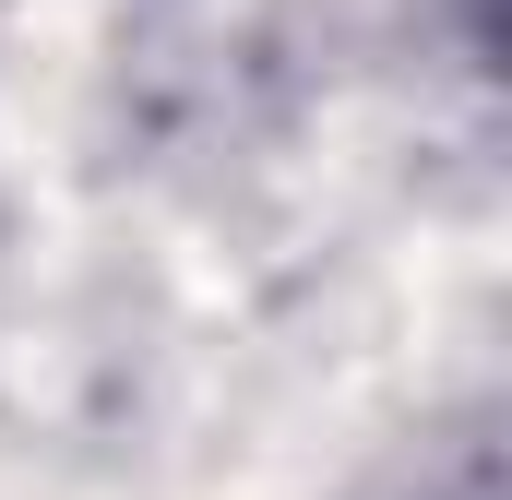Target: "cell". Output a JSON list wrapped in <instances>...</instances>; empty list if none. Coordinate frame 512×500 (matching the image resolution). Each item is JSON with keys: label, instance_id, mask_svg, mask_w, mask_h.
<instances>
[]
</instances>
